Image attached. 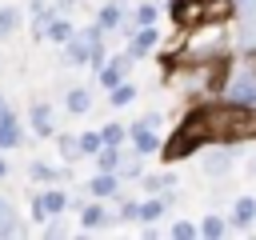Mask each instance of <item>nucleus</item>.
Listing matches in <instances>:
<instances>
[{"mask_svg": "<svg viewBox=\"0 0 256 240\" xmlns=\"http://www.w3.org/2000/svg\"><path fill=\"white\" fill-rule=\"evenodd\" d=\"M224 64L216 60H184V56H168V68H164V84L172 92H180L188 104H204V100H216L220 96V84H224Z\"/></svg>", "mask_w": 256, "mask_h": 240, "instance_id": "obj_1", "label": "nucleus"}, {"mask_svg": "<svg viewBox=\"0 0 256 240\" xmlns=\"http://www.w3.org/2000/svg\"><path fill=\"white\" fill-rule=\"evenodd\" d=\"M236 24V20H232ZM172 56H184V60H232V32H228V20H200L192 28H180V44Z\"/></svg>", "mask_w": 256, "mask_h": 240, "instance_id": "obj_2", "label": "nucleus"}, {"mask_svg": "<svg viewBox=\"0 0 256 240\" xmlns=\"http://www.w3.org/2000/svg\"><path fill=\"white\" fill-rule=\"evenodd\" d=\"M220 100L256 112V64H252V60H244V56H232V60H228L224 84H220Z\"/></svg>", "mask_w": 256, "mask_h": 240, "instance_id": "obj_3", "label": "nucleus"}, {"mask_svg": "<svg viewBox=\"0 0 256 240\" xmlns=\"http://www.w3.org/2000/svg\"><path fill=\"white\" fill-rule=\"evenodd\" d=\"M236 168V152H232V144H224V140H212V144H204L200 148V172L204 176H228Z\"/></svg>", "mask_w": 256, "mask_h": 240, "instance_id": "obj_4", "label": "nucleus"}, {"mask_svg": "<svg viewBox=\"0 0 256 240\" xmlns=\"http://www.w3.org/2000/svg\"><path fill=\"white\" fill-rule=\"evenodd\" d=\"M108 224H116V212L108 208V200L88 196L84 208H80V232H104Z\"/></svg>", "mask_w": 256, "mask_h": 240, "instance_id": "obj_5", "label": "nucleus"}, {"mask_svg": "<svg viewBox=\"0 0 256 240\" xmlns=\"http://www.w3.org/2000/svg\"><path fill=\"white\" fill-rule=\"evenodd\" d=\"M132 64H136V60H132V52H128V48H124V52H116V56H108V64L96 72V84H100L104 92H108V88H116L120 80H128Z\"/></svg>", "mask_w": 256, "mask_h": 240, "instance_id": "obj_6", "label": "nucleus"}, {"mask_svg": "<svg viewBox=\"0 0 256 240\" xmlns=\"http://www.w3.org/2000/svg\"><path fill=\"white\" fill-rule=\"evenodd\" d=\"M128 144L148 160V156H156V152H164V140H160V132L156 128H148L144 120H132L128 124Z\"/></svg>", "mask_w": 256, "mask_h": 240, "instance_id": "obj_7", "label": "nucleus"}, {"mask_svg": "<svg viewBox=\"0 0 256 240\" xmlns=\"http://www.w3.org/2000/svg\"><path fill=\"white\" fill-rule=\"evenodd\" d=\"M28 128H32V136H40V140L56 136V112H52L48 100H32V104H28Z\"/></svg>", "mask_w": 256, "mask_h": 240, "instance_id": "obj_8", "label": "nucleus"}, {"mask_svg": "<svg viewBox=\"0 0 256 240\" xmlns=\"http://www.w3.org/2000/svg\"><path fill=\"white\" fill-rule=\"evenodd\" d=\"M228 224H232V236L248 232L256 224V196H236L232 208H228Z\"/></svg>", "mask_w": 256, "mask_h": 240, "instance_id": "obj_9", "label": "nucleus"}, {"mask_svg": "<svg viewBox=\"0 0 256 240\" xmlns=\"http://www.w3.org/2000/svg\"><path fill=\"white\" fill-rule=\"evenodd\" d=\"M156 48H160V28H156V24L136 28V32L128 36V52H132V60H148Z\"/></svg>", "mask_w": 256, "mask_h": 240, "instance_id": "obj_10", "label": "nucleus"}, {"mask_svg": "<svg viewBox=\"0 0 256 240\" xmlns=\"http://www.w3.org/2000/svg\"><path fill=\"white\" fill-rule=\"evenodd\" d=\"M120 184H124V176L120 172H96L84 188H88V196H96V200H120L124 192H120Z\"/></svg>", "mask_w": 256, "mask_h": 240, "instance_id": "obj_11", "label": "nucleus"}, {"mask_svg": "<svg viewBox=\"0 0 256 240\" xmlns=\"http://www.w3.org/2000/svg\"><path fill=\"white\" fill-rule=\"evenodd\" d=\"M24 144V124H20V116L4 104V112H0V152H12V148H20Z\"/></svg>", "mask_w": 256, "mask_h": 240, "instance_id": "obj_12", "label": "nucleus"}, {"mask_svg": "<svg viewBox=\"0 0 256 240\" xmlns=\"http://www.w3.org/2000/svg\"><path fill=\"white\" fill-rule=\"evenodd\" d=\"M60 52H64L60 60H64L68 68H88V64H92V52H96V48H92V44H88V40H84V36L76 32V36H72L68 44H60Z\"/></svg>", "mask_w": 256, "mask_h": 240, "instance_id": "obj_13", "label": "nucleus"}, {"mask_svg": "<svg viewBox=\"0 0 256 240\" xmlns=\"http://www.w3.org/2000/svg\"><path fill=\"white\" fill-rule=\"evenodd\" d=\"M124 20H128V12H124V4H120V0H104V4L96 8V24H100L104 32H120V28H124Z\"/></svg>", "mask_w": 256, "mask_h": 240, "instance_id": "obj_14", "label": "nucleus"}, {"mask_svg": "<svg viewBox=\"0 0 256 240\" xmlns=\"http://www.w3.org/2000/svg\"><path fill=\"white\" fill-rule=\"evenodd\" d=\"M76 32H80V28L72 24V16H68V12H56V16L48 20V28H44V40H52V44H68Z\"/></svg>", "mask_w": 256, "mask_h": 240, "instance_id": "obj_15", "label": "nucleus"}, {"mask_svg": "<svg viewBox=\"0 0 256 240\" xmlns=\"http://www.w3.org/2000/svg\"><path fill=\"white\" fill-rule=\"evenodd\" d=\"M136 184L144 188V196H152V192H172V188L180 184V176H176L172 168H164V172H144Z\"/></svg>", "mask_w": 256, "mask_h": 240, "instance_id": "obj_16", "label": "nucleus"}, {"mask_svg": "<svg viewBox=\"0 0 256 240\" xmlns=\"http://www.w3.org/2000/svg\"><path fill=\"white\" fill-rule=\"evenodd\" d=\"M64 108H68L72 116L92 112V88H84V84H68V88H64Z\"/></svg>", "mask_w": 256, "mask_h": 240, "instance_id": "obj_17", "label": "nucleus"}, {"mask_svg": "<svg viewBox=\"0 0 256 240\" xmlns=\"http://www.w3.org/2000/svg\"><path fill=\"white\" fill-rule=\"evenodd\" d=\"M56 12H60V8H56V0H32V8H28L32 36H40V40H44V28H48V20H52Z\"/></svg>", "mask_w": 256, "mask_h": 240, "instance_id": "obj_18", "label": "nucleus"}, {"mask_svg": "<svg viewBox=\"0 0 256 240\" xmlns=\"http://www.w3.org/2000/svg\"><path fill=\"white\" fill-rule=\"evenodd\" d=\"M124 152H128V144H104V148L92 156V160H96V172H120Z\"/></svg>", "mask_w": 256, "mask_h": 240, "instance_id": "obj_19", "label": "nucleus"}, {"mask_svg": "<svg viewBox=\"0 0 256 240\" xmlns=\"http://www.w3.org/2000/svg\"><path fill=\"white\" fill-rule=\"evenodd\" d=\"M28 180H36V184H60V180H68V168H52L44 160H32L28 164Z\"/></svg>", "mask_w": 256, "mask_h": 240, "instance_id": "obj_20", "label": "nucleus"}, {"mask_svg": "<svg viewBox=\"0 0 256 240\" xmlns=\"http://www.w3.org/2000/svg\"><path fill=\"white\" fill-rule=\"evenodd\" d=\"M40 200H44V208H48V216H64V212L72 208V196H68L64 188H56V184H48V188L40 192Z\"/></svg>", "mask_w": 256, "mask_h": 240, "instance_id": "obj_21", "label": "nucleus"}, {"mask_svg": "<svg viewBox=\"0 0 256 240\" xmlns=\"http://www.w3.org/2000/svg\"><path fill=\"white\" fill-rule=\"evenodd\" d=\"M220 236H232V224H228V216L208 212V216L200 220V240H220Z\"/></svg>", "mask_w": 256, "mask_h": 240, "instance_id": "obj_22", "label": "nucleus"}, {"mask_svg": "<svg viewBox=\"0 0 256 240\" xmlns=\"http://www.w3.org/2000/svg\"><path fill=\"white\" fill-rule=\"evenodd\" d=\"M24 232H28V224H24L20 212L4 200V208H0V240H4V236H24Z\"/></svg>", "mask_w": 256, "mask_h": 240, "instance_id": "obj_23", "label": "nucleus"}, {"mask_svg": "<svg viewBox=\"0 0 256 240\" xmlns=\"http://www.w3.org/2000/svg\"><path fill=\"white\" fill-rule=\"evenodd\" d=\"M136 96H140V84H132V80H120L116 88H108V104L112 108H128Z\"/></svg>", "mask_w": 256, "mask_h": 240, "instance_id": "obj_24", "label": "nucleus"}, {"mask_svg": "<svg viewBox=\"0 0 256 240\" xmlns=\"http://www.w3.org/2000/svg\"><path fill=\"white\" fill-rule=\"evenodd\" d=\"M56 148H60V160H64V164L84 160V152H80V136H72V132H56Z\"/></svg>", "mask_w": 256, "mask_h": 240, "instance_id": "obj_25", "label": "nucleus"}, {"mask_svg": "<svg viewBox=\"0 0 256 240\" xmlns=\"http://www.w3.org/2000/svg\"><path fill=\"white\" fill-rule=\"evenodd\" d=\"M20 20H24V12H20L16 4H4V8H0V40H8V36L20 28Z\"/></svg>", "mask_w": 256, "mask_h": 240, "instance_id": "obj_26", "label": "nucleus"}, {"mask_svg": "<svg viewBox=\"0 0 256 240\" xmlns=\"http://www.w3.org/2000/svg\"><path fill=\"white\" fill-rule=\"evenodd\" d=\"M168 236H172V240H196V236H200V224H192V220L176 216V220L168 224Z\"/></svg>", "mask_w": 256, "mask_h": 240, "instance_id": "obj_27", "label": "nucleus"}, {"mask_svg": "<svg viewBox=\"0 0 256 240\" xmlns=\"http://www.w3.org/2000/svg\"><path fill=\"white\" fill-rule=\"evenodd\" d=\"M116 224H140V200H128V196H120Z\"/></svg>", "mask_w": 256, "mask_h": 240, "instance_id": "obj_28", "label": "nucleus"}, {"mask_svg": "<svg viewBox=\"0 0 256 240\" xmlns=\"http://www.w3.org/2000/svg\"><path fill=\"white\" fill-rule=\"evenodd\" d=\"M100 136H104V144H128V124H104L100 128Z\"/></svg>", "mask_w": 256, "mask_h": 240, "instance_id": "obj_29", "label": "nucleus"}, {"mask_svg": "<svg viewBox=\"0 0 256 240\" xmlns=\"http://www.w3.org/2000/svg\"><path fill=\"white\" fill-rule=\"evenodd\" d=\"M104 148V136H100V128H92V132H80V152L84 156H96Z\"/></svg>", "mask_w": 256, "mask_h": 240, "instance_id": "obj_30", "label": "nucleus"}, {"mask_svg": "<svg viewBox=\"0 0 256 240\" xmlns=\"http://www.w3.org/2000/svg\"><path fill=\"white\" fill-rule=\"evenodd\" d=\"M44 236H52V240H60V236H68V224H64L60 216H52V220H44Z\"/></svg>", "mask_w": 256, "mask_h": 240, "instance_id": "obj_31", "label": "nucleus"}, {"mask_svg": "<svg viewBox=\"0 0 256 240\" xmlns=\"http://www.w3.org/2000/svg\"><path fill=\"white\" fill-rule=\"evenodd\" d=\"M236 20H256V0H236Z\"/></svg>", "mask_w": 256, "mask_h": 240, "instance_id": "obj_32", "label": "nucleus"}, {"mask_svg": "<svg viewBox=\"0 0 256 240\" xmlns=\"http://www.w3.org/2000/svg\"><path fill=\"white\" fill-rule=\"evenodd\" d=\"M140 120H144V124H148V128H156V132H160V128H164V112H144V116H140Z\"/></svg>", "mask_w": 256, "mask_h": 240, "instance_id": "obj_33", "label": "nucleus"}, {"mask_svg": "<svg viewBox=\"0 0 256 240\" xmlns=\"http://www.w3.org/2000/svg\"><path fill=\"white\" fill-rule=\"evenodd\" d=\"M140 232H144L148 240H156V236H160V224H140Z\"/></svg>", "mask_w": 256, "mask_h": 240, "instance_id": "obj_34", "label": "nucleus"}, {"mask_svg": "<svg viewBox=\"0 0 256 240\" xmlns=\"http://www.w3.org/2000/svg\"><path fill=\"white\" fill-rule=\"evenodd\" d=\"M244 172H248V176L256 180V156H248V164H244Z\"/></svg>", "mask_w": 256, "mask_h": 240, "instance_id": "obj_35", "label": "nucleus"}, {"mask_svg": "<svg viewBox=\"0 0 256 240\" xmlns=\"http://www.w3.org/2000/svg\"><path fill=\"white\" fill-rule=\"evenodd\" d=\"M56 8H60V12H72V8H76V0H56Z\"/></svg>", "mask_w": 256, "mask_h": 240, "instance_id": "obj_36", "label": "nucleus"}, {"mask_svg": "<svg viewBox=\"0 0 256 240\" xmlns=\"http://www.w3.org/2000/svg\"><path fill=\"white\" fill-rule=\"evenodd\" d=\"M4 176H8V160L0 156V180H4Z\"/></svg>", "mask_w": 256, "mask_h": 240, "instance_id": "obj_37", "label": "nucleus"}, {"mask_svg": "<svg viewBox=\"0 0 256 240\" xmlns=\"http://www.w3.org/2000/svg\"><path fill=\"white\" fill-rule=\"evenodd\" d=\"M4 104H8V100H4V96H0V112H4Z\"/></svg>", "mask_w": 256, "mask_h": 240, "instance_id": "obj_38", "label": "nucleus"}, {"mask_svg": "<svg viewBox=\"0 0 256 240\" xmlns=\"http://www.w3.org/2000/svg\"><path fill=\"white\" fill-rule=\"evenodd\" d=\"M0 208H4V196H0Z\"/></svg>", "mask_w": 256, "mask_h": 240, "instance_id": "obj_39", "label": "nucleus"}]
</instances>
